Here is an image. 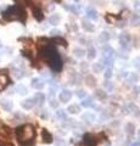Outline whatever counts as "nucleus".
<instances>
[{"mask_svg":"<svg viewBox=\"0 0 140 146\" xmlns=\"http://www.w3.org/2000/svg\"><path fill=\"white\" fill-rule=\"evenodd\" d=\"M16 136L21 146H33L35 139V129L31 124H24L16 129Z\"/></svg>","mask_w":140,"mask_h":146,"instance_id":"obj_1","label":"nucleus"},{"mask_svg":"<svg viewBox=\"0 0 140 146\" xmlns=\"http://www.w3.org/2000/svg\"><path fill=\"white\" fill-rule=\"evenodd\" d=\"M41 55H43L44 60L49 63V66L54 71H61V68H62L61 57L58 55L57 50L53 45H45V48L41 50Z\"/></svg>","mask_w":140,"mask_h":146,"instance_id":"obj_2","label":"nucleus"},{"mask_svg":"<svg viewBox=\"0 0 140 146\" xmlns=\"http://www.w3.org/2000/svg\"><path fill=\"white\" fill-rule=\"evenodd\" d=\"M3 17H4V20H6V21H22V22H24L27 15H26V11L21 6L15 5V6H11L7 9L3 14Z\"/></svg>","mask_w":140,"mask_h":146,"instance_id":"obj_3","label":"nucleus"},{"mask_svg":"<svg viewBox=\"0 0 140 146\" xmlns=\"http://www.w3.org/2000/svg\"><path fill=\"white\" fill-rule=\"evenodd\" d=\"M9 84V77H7V71L1 70L0 71V90L5 89V87Z\"/></svg>","mask_w":140,"mask_h":146,"instance_id":"obj_4","label":"nucleus"},{"mask_svg":"<svg viewBox=\"0 0 140 146\" xmlns=\"http://www.w3.org/2000/svg\"><path fill=\"white\" fill-rule=\"evenodd\" d=\"M44 80L43 79H40V78H33L32 79V87L37 89V90H40V89H43L44 88Z\"/></svg>","mask_w":140,"mask_h":146,"instance_id":"obj_5","label":"nucleus"},{"mask_svg":"<svg viewBox=\"0 0 140 146\" xmlns=\"http://www.w3.org/2000/svg\"><path fill=\"white\" fill-rule=\"evenodd\" d=\"M72 97V91L71 90H63L60 94V101L61 102H68Z\"/></svg>","mask_w":140,"mask_h":146,"instance_id":"obj_6","label":"nucleus"},{"mask_svg":"<svg viewBox=\"0 0 140 146\" xmlns=\"http://www.w3.org/2000/svg\"><path fill=\"white\" fill-rule=\"evenodd\" d=\"M41 136H43L44 143H46V144L53 143V135L50 134V133L46 130V129H43V130H41Z\"/></svg>","mask_w":140,"mask_h":146,"instance_id":"obj_7","label":"nucleus"},{"mask_svg":"<svg viewBox=\"0 0 140 146\" xmlns=\"http://www.w3.org/2000/svg\"><path fill=\"white\" fill-rule=\"evenodd\" d=\"M34 105H35L34 99H27V100H24L22 102V107H23V109H26V110H31Z\"/></svg>","mask_w":140,"mask_h":146,"instance_id":"obj_8","label":"nucleus"},{"mask_svg":"<svg viewBox=\"0 0 140 146\" xmlns=\"http://www.w3.org/2000/svg\"><path fill=\"white\" fill-rule=\"evenodd\" d=\"M87 16L89 17V18H91V20H96L97 18V12L94 7H91V6H89L87 9Z\"/></svg>","mask_w":140,"mask_h":146,"instance_id":"obj_9","label":"nucleus"},{"mask_svg":"<svg viewBox=\"0 0 140 146\" xmlns=\"http://www.w3.org/2000/svg\"><path fill=\"white\" fill-rule=\"evenodd\" d=\"M120 41H121V44L123 46H127L129 44V41H130V36L128 33H123L122 36L120 37Z\"/></svg>","mask_w":140,"mask_h":146,"instance_id":"obj_10","label":"nucleus"},{"mask_svg":"<svg viewBox=\"0 0 140 146\" xmlns=\"http://www.w3.org/2000/svg\"><path fill=\"white\" fill-rule=\"evenodd\" d=\"M33 99H34L35 104H38V105H41V104H43V102L45 101V95H44L43 93H37Z\"/></svg>","mask_w":140,"mask_h":146,"instance_id":"obj_11","label":"nucleus"},{"mask_svg":"<svg viewBox=\"0 0 140 146\" xmlns=\"http://www.w3.org/2000/svg\"><path fill=\"white\" fill-rule=\"evenodd\" d=\"M0 104H1V107H3L4 110H6V111H11L12 110V102L9 101V100L3 99V100L0 101Z\"/></svg>","mask_w":140,"mask_h":146,"instance_id":"obj_12","label":"nucleus"},{"mask_svg":"<svg viewBox=\"0 0 140 146\" xmlns=\"http://www.w3.org/2000/svg\"><path fill=\"white\" fill-rule=\"evenodd\" d=\"M33 14H34V17L38 20V21H41L44 18V16H43V11L40 10L39 7H34L33 9Z\"/></svg>","mask_w":140,"mask_h":146,"instance_id":"obj_13","label":"nucleus"},{"mask_svg":"<svg viewBox=\"0 0 140 146\" xmlns=\"http://www.w3.org/2000/svg\"><path fill=\"white\" fill-rule=\"evenodd\" d=\"M82 26H83V28L85 29L87 32H93V31H94V24H91L90 22H89V21L84 20L83 22H82Z\"/></svg>","mask_w":140,"mask_h":146,"instance_id":"obj_14","label":"nucleus"},{"mask_svg":"<svg viewBox=\"0 0 140 146\" xmlns=\"http://www.w3.org/2000/svg\"><path fill=\"white\" fill-rule=\"evenodd\" d=\"M82 106H83V107H94V102H93V99H91V97H85V99H83Z\"/></svg>","mask_w":140,"mask_h":146,"instance_id":"obj_15","label":"nucleus"},{"mask_svg":"<svg viewBox=\"0 0 140 146\" xmlns=\"http://www.w3.org/2000/svg\"><path fill=\"white\" fill-rule=\"evenodd\" d=\"M67 112H70V113H79L80 112V107L78 105H71L68 106V109H67Z\"/></svg>","mask_w":140,"mask_h":146,"instance_id":"obj_16","label":"nucleus"},{"mask_svg":"<svg viewBox=\"0 0 140 146\" xmlns=\"http://www.w3.org/2000/svg\"><path fill=\"white\" fill-rule=\"evenodd\" d=\"M95 95L96 97L99 99V100H105L106 97H107V94H106L104 90H101V89H97L96 91H95Z\"/></svg>","mask_w":140,"mask_h":146,"instance_id":"obj_17","label":"nucleus"},{"mask_svg":"<svg viewBox=\"0 0 140 146\" xmlns=\"http://www.w3.org/2000/svg\"><path fill=\"white\" fill-rule=\"evenodd\" d=\"M60 20H61L60 15L55 14V15H51V16H50V18H49V22L51 23V24H57L58 22H60Z\"/></svg>","mask_w":140,"mask_h":146,"instance_id":"obj_18","label":"nucleus"},{"mask_svg":"<svg viewBox=\"0 0 140 146\" xmlns=\"http://www.w3.org/2000/svg\"><path fill=\"white\" fill-rule=\"evenodd\" d=\"M93 70H94L95 73H101L104 71V65L103 63H100V62L94 63V65H93Z\"/></svg>","mask_w":140,"mask_h":146,"instance_id":"obj_19","label":"nucleus"},{"mask_svg":"<svg viewBox=\"0 0 140 146\" xmlns=\"http://www.w3.org/2000/svg\"><path fill=\"white\" fill-rule=\"evenodd\" d=\"M73 54L76 57H83L84 55H85V50L84 49H79V48H76L73 50Z\"/></svg>","mask_w":140,"mask_h":146,"instance_id":"obj_20","label":"nucleus"},{"mask_svg":"<svg viewBox=\"0 0 140 146\" xmlns=\"http://www.w3.org/2000/svg\"><path fill=\"white\" fill-rule=\"evenodd\" d=\"M15 90H16V93L20 94V95H26L27 94V88L24 87V85H17Z\"/></svg>","mask_w":140,"mask_h":146,"instance_id":"obj_21","label":"nucleus"},{"mask_svg":"<svg viewBox=\"0 0 140 146\" xmlns=\"http://www.w3.org/2000/svg\"><path fill=\"white\" fill-rule=\"evenodd\" d=\"M85 54H88L89 59H94L95 55H96V51H95V49L93 48V46H89V49H88V51H85Z\"/></svg>","mask_w":140,"mask_h":146,"instance_id":"obj_22","label":"nucleus"},{"mask_svg":"<svg viewBox=\"0 0 140 146\" xmlns=\"http://www.w3.org/2000/svg\"><path fill=\"white\" fill-rule=\"evenodd\" d=\"M53 41L54 43H56V44H58V45H67V41L63 39V38H60V37H55V39H53Z\"/></svg>","mask_w":140,"mask_h":146,"instance_id":"obj_23","label":"nucleus"},{"mask_svg":"<svg viewBox=\"0 0 140 146\" xmlns=\"http://www.w3.org/2000/svg\"><path fill=\"white\" fill-rule=\"evenodd\" d=\"M16 4H17L18 6H26V5H29V3H31V0H15Z\"/></svg>","mask_w":140,"mask_h":146,"instance_id":"obj_24","label":"nucleus"},{"mask_svg":"<svg viewBox=\"0 0 140 146\" xmlns=\"http://www.w3.org/2000/svg\"><path fill=\"white\" fill-rule=\"evenodd\" d=\"M83 119H87L88 122H93L95 119V116L93 114V113H85L83 116Z\"/></svg>","mask_w":140,"mask_h":146,"instance_id":"obj_25","label":"nucleus"},{"mask_svg":"<svg viewBox=\"0 0 140 146\" xmlns=\"http://www.w3.org/2000/svg\"><path fill=\"white\" fill-rule=\"evenodd\" d=\"M14 76H15L17 79H21L24 74H23V72L21 71V70H14Z\"/></svg>","mask_w":140,"mask_h":146,"instance_id":"obj_26","label":"nucleus"},{"mask_svg":"<svg viewBox=\"0 0 140 146\" xmlns=\"http://www.w3.org/2000/svg\"><path fill=\"white\" fill-rule=\"evenodd\" d=\"M112 74H113V73H112V70H111V68H107V70L105 71V73H104V77H105L106 79H110V78L112 77Z\"/></svg>","mask_w":140,"mask_h":146,"instance_id":"obj_27","label":"nucleus"},{"mask_svg":"<svg viewBox=\"0 0 140 146\" xmlns=\"http://www.w3.org/2000/svg\"><path fill=\"white\" fill-rule=\"evenodd\" d=\"M110 39V36H108V33H101V36H100V41H107Z\"/></svg>","mask_w":140,"mask_h":146,"instance_id":"obj_28","label":"nucleus"},{"mask_svg":"<svg viewBox=\"0 0 140 146\" xmlns=\"http://www.w3.org/2000/svg\"><path fill=\"white\" fill-rule=\"evenodd\" d=\"M56 116L58 118H61V119H66V112L63 110H58L56 112Z\"/></svg>","mask_w":140,"mask_h":146,"instance_id":"obj_29","label":"nucleus"},{"mask_svg":"<svg viewBox=\"0 0 140 146\" xmlns=\"http://www.w3.org/2000/svg\"><path fill=\"white\" fill-rule=\"evenodd\" d=\"M77 96L83 100V99H85V97H87V93L84 91V90H78V91H77Z\"/></svg>","mask_w":140,"mask_h":146,"instance_id":"obj_30","label":"nucleus"},{"mask_svg":"<svg viewBox=\"0 0 140 146\" xmlns=\"http://www.w3.org/2000/svg\"><path fill=\"white\" fill-rule=\"evenodd\" d=\"M85 80H87V82H89V83H88L89 87H93V85L95 84V79H93V77H87Z\"/></svg>","mask_w":140,"mask_h":146,"instance_id":"obj_31","label":"nucleus"},{"mask_svg":"<svg viewBox=\"0 0 140 146\" xmlns=\"http://www.w3.org/2000/svg\"><path fill=\"white\" fill-rule=\"evenodd\" d=\"M127 132H128V134L134 133V126L133 124H128V126H127Z\"/></svg>","mask_w":140,"mask_h":146,"instance_id":"obj_32","label":"nucleus"},{"mask_svg":"<svg viewBox=\"0 0 140 146\" xmlns=\"http://www.w3.org/2000/svg\"><path fill=\"white\" fill-rule=\"evenodd\" d=\"M105 88L108 89V90H112V89H113V85L110 83V82H106V83H105Z\"/></svg>","mask_w":140,"mask_h":146,"instance_id":"obj_33","label":"nucleus"},{"mask_svg":"<svg viewBox=\"0 0 140 146\" xmlns=\"http://www.w3.org/2000/svg\"><path fill=\"white\" fill-rule=\"evenodd\" d=\"M61 32L58 31V29H53L51 32H50V34H53V36H55V37H58V34H60Z\"/></svg>","mask_w":140,"mask_h":146,"instance_id":"obj_34","label":"nucleus"},{"mask_svg":"<svg viewBox=\"0 0 140 146\" xmlns=\"http://www.w3.org/2000/svg\"><path fill=\"white\" fill-rule=\"evenodd\" d=\"M50 106L51 107H57V102H56V100H55L54 97L51 99V101H50Z\"/></svg>","mask_w":140,"mask_h":146,"instance_id":"obj_35","label":"nucleus"},{"mask_svg":"<svg viewBox=\"0 0 140 146\" xmlns=\"http://www.w3.org/2000/svg\"><path fill=\"white\" fill-rule=\"evenodd\" d=\"M134 7H135V10H137L138 12H140V1H139V0L135 3V6Z\"/></svg>","mask_w":140,"mask_h":146,"instance_id":"obj_36","label":"nucleus"},{"mask_svg":"<svg viewBox=\"0 0 140 146\" xmlns=\"http://www.w3.org/2000/svg\"><path fill=\"white\" fill-rule=\"evenodd\" d=\"M71 10L73 11V12H76V14H78V12H79V9H78L77 5H76V6H72V7H71Z\"/></svg>","mask_w":140,"mask_h":146,"instance_id":"obj_37","label":"nucleus"},{"mask_svg":"<svg viewBox=\"0 0 140 146\" xmlns=\"http://www.w3.org/2000/svg\"><path fill=\"white\" fill-rule=\"evenodd\" d=\"M130 80H131V82H137V80H138V76H137V74L130 76Z\"/></svg>","mask_w":140,"mask_h":146,"instance_id":"obj_38","label":"nucleus"},{"mask_svg":"<svg viewBox=\"0 0 140 146\" xmlns=\"http://www.w3.org/2000/svg\"><path fill=\"white\" fill-rule=\"evenodd\" d=\"M131 146H140V143H135V144H133Z\"/></svg>","mask_w":140,"mask_h":146,"instance_id":"obj_39","label":"nucleus"},{"mask_svg":"<svg viewBox=\"0 0 140 146\" xmlns=\"http://www.w3.org/2000/svg\"><path fill=\"white\" fill-rule=\"evenodd\" d=\"M3 146H14L12 144H6V145H3Z\"/></svg>","mask_w":140,"mask_h":146,"instance_id":"obj_40","label":"nucleus"},{"mask_svg":"<svg viewBox=\"0 0 140 146\" xmlns=\"http://www.w3.org/2000/svg\"><path fill=\"white\" fill-rule=\"evenodd\" d=\"M1 48H3V46H1V45H0V49H1Z\"/></svg>","mask_w":140,"mask_h":146,"instance_id":"obj_41","label":"nucleus"}]
</instances>
